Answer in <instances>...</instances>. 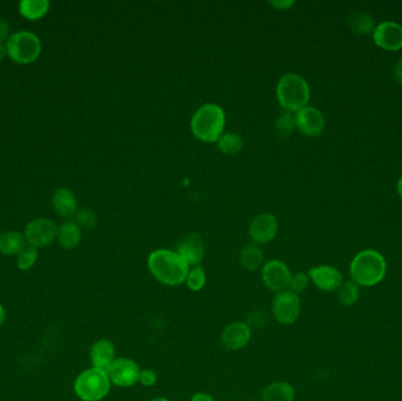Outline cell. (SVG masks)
Instances as JSON below:
<instances>
[{
    "instance_id": "f546056e",
    "label": "cell",
    "mask_w": 402,
    "mask_h": 401,
    "mask_svg": "<svg viewBox=\"0 0 402 401\" xmlns=\"http://www.w3.org/2000/svg\"><path fill=\"white\" fill-rule=\"evenodd\" d=\"M309 276L307 273L298 272L296 274H292L291 281H289V291L299 294L301 292H304L307 288L309 284Z\"/></svg>"
},
{
    "instance_id": "277c9868",
    "label": "cell",
    "mask_w": 402,
    "mask_h": 401,
    "mask_svg": "<svg viewBox=\"0 0 402 401\" xmlns=\"http://www.w3.org/2000/svg\"><path fill=\"white\" fill-rule=\"evenodd\" d=\"M385 258L373 250L362 251L354 257L351 262V276L354 283L364 288L379 284L386 276Z\"/></svg>"
},
{
    "instance_id": "f1b7e54d",
    "label": "cell",
    "mask_w": 402,
    "mask_h": 401,
    "mask_svg": "<svg viewBox=\"0 0 402 401\" xmlns=\"http://www.w3.org/2000/svg\"><path fill=\"white\" fill-rule=\"evenodd\" d=\"M38 259V250L33 246H26L19 254L17 259L18 269L22 271H29L35 266V261Z\"/></svg>"
},
{
    "instance_id": "5bb4252c",
    "label": "cell",
    "mask_w": 402,
    "mask_h": 401,
    "mask_svg": "<svg viewBox=\"0 0 402 401\" xmlns=\"http://www.w3.org/2000/svg\"><path fill=\"white\" fill-rule=\"evenodd\" d=\"M177 253L185 260L190 267L200 265L205 257V244L198 233H190L180 239L177 245Z\"/></svg>"
},
{
    "instance_id": "8d00e7d4",
    "label": "cell",
    "mask_w": 402,
    "mask_h": 401,
    "mask_svg": "<svg viewBox=\"0 0 402 401\" xmlns=\"http://www.w3.org/2000/svg\"><path fill=\"white\" fill-rule=\"evenodd\" d=\"M394 77L395 79L398 80V83L402 85V57L399 59L398 63L395 65Z\"/></svg>"
},
{
    "instance_id": "4dcf8cb0",
    "label": "cell",
    "mask_w": 402,
    "mask_h": 401,
    "mask_svg": "<svg viewBox=\"0 0 402 401\" xmlns=\"http://www.w3.org/2000/svg\"><path fill=\"white\" fill-rule=\"evenodd\" d=\"M97 221H98L97 214L90 211V210H81L79 212H77L76 223L79 225L80 228H95V225H97Z\"/></svg>"
},
{
    "instance_id": "d4e9b609",
    "label": "cell",
    "mask_w": 402,
    "mask_h": 401,
    "mask_svg": "<svg viewBox=\"0 0 402 401\" xmlns=\"http://www.w3.org/2000/svg\"><path fill=\"white\" fill-rule=\"evenodd\" d=\"M218 148L225 155H236L239 153L243 148V138L236 133L228 132L223 133V136L216 141Z\"/></svg>"
},
{
    "instance_id": "b9f144b4",
    "label": "cell",
    "mask_w": 402,
    "mask_h": 401,
    "mask_svg": "<svg viewBox=\"0 0 402 401\" xmlns=\"http://www.w3.org/2000/svg\"><path fill=\"white\" fill-rule=\"evenodd\" d=\"M252 401H262V400H252Z\"/></svg>"
},
{
    "instance_id": "ab89813d",
    "label": "cell",
    "mask_w": 402,
    "mask_h": 401,
    "mask_svg": "<svg viewBox=\"0 0 402 401\" xmlns=\"http://www.w3.org/2000/svg\"><path fill=\"white\" fill-rule=\"evenodd\" d=\"M398 194L399 197L401 198L402 200V177L401 178L399 179L398 182Z\"/></svg>"
},
{
    "instance_id": "3957f363",
    "label": "cell",
    "mask_w": 402,
    "mask_h": 401,
    "mask_svg": "<svg viewBox=\"0 0 402 401\" xmlns=\"http://www.w3.org/2000/svg\"><path fill=\"white\" fill-rule=\"evenodd\" d=\"M311 91L307 81L296 73H286L277 85V99L284 112L296 113L307 107Z\"/></svg>"
},
{
    "instance_id": "484cf974",
    "label": "cell",
    "mask_w": 402,
    "mask_h": 401,
    "mask_svg": "<svg viewBox=\"0 0 402 401\" xmlns=\"http://www.w3.org/2000/svg\"><path fill=\"white\" fill-rule=\"evenodd\" d=\"M359 285L355 284L353 281H346L341 285V288H339V301L344 306H353L359 300Z\"/></svg>"
},
{
    "instance_id": "9c48e42d",
    "label": "cell",
    "mask_w": 402,
    "mask_h": 401,
    "mask_svg": "<svg viewBox=\"0 0 402 401\" xmlns=\"http://www.w3.org/2000/svg\"><path fill=\"white\" fill-rule=\"evenodd\" d=\"M262 278L266 288L275 293H280L289 290L292 273L284 261L273 259L262 266Z\"/></svg>"
},
{
    "instance_id": "cb8c5ba5",
    "label": "cell",
    "mask_w": 402,
    "mask_h": 401,
    "mask_svg": "<svg viewBox=\"0 0 402 401\" xmlns=\"http://www.w3.org/2000/svg\"><path fill=\"white\" fill-rule=\"evenodd\" d=\"M347 25L352 32L357 34H368L374 31V20L364 12H352L347 18Z\"/></svg>"
},
{
    "instance_id": "60d3db41",
    "label": "cell",
    "mask_w": 402,
    "mask_h": 401,
    "mask_svg": "<svg viewBox=\"0 0 402 401\" xmlns=\"http://www.w3.org/2000/svg\"><path fill=\"white\" fill-rule=\"evenodd\" d=\"M151 401H171L168 400L167 398H156V399H152Z\"/></svg>"
},
{
    "instance_id": "603a6c76",
    "label": "cell",
    "mask_w": 402,
    "mask_h": 401,
    "mask_svg": "<svg viewBox=\"0 0 402 401\" xmlns=\"http://www.w3.org/2000/svg\"><path fill=\"white\" fill-rule=\"evenodd\" d=\"M49 8V0H23L19 4L20 15L29 20L40 19Z\"/></svg>"
},
{
    "instance_id": "d6a6232c",
    "label": "cell",
    "mask_w": 402,
    "mask_h": 401,
    "mask_svg": "<svg viewBox=\"0 0 402 401\" xmlns=\"http://www.w3.org/2000/svg\"><path fill=\"white\" fill-rule=\"evenodd\" d=\"M158 382V375L156 371H153L151 368H145L140 370V375H139V382L145 387H152L156 385Z\"/></svg>"
},
{
    "instance_id": "44dd1931",
    "label": "cell",
    "mask_w": 402,
    "mask_h": 401,
    "mask_svg": "<svg viewBox=\"0 0 402 401\" xmlns=\"http://www.w3.org/2000/svg\"><path fill=\"white\" fill-rule=\"evenodd\" d=\"M239 260L243 269L255 272L262 266L264 252L257 244H247L240 251Z\"/></svg>"
},
{
    "instance_id": "ba28073f",
    "label": "cell",
    "mask_w": 402,
    "mask_h": 401,
    "mask_svg": "<svg viewBox=\"0 0 402 401\" xmlns=\"http://www.w3.org/2000/svg\"><path fill=\"white\" fill-rule=\"evenodd\" d=\"M106 372L111 384L115 386L132 387L139 382L140 368L134 360L125 356L115 358Z\"/></svg>"
},
{
    "instance_id": "836d02e7",
    "label": "cell",
    "mask_w": 402,
    "mask_h": 401,
    "mask_svg": "<svg viewBox=\"0 0 402 401\" xmlns=\"http://www.w3.org/2000/svg\"><path fill=\"white\" fill-rule=\"evenodd\" d=\"M10 26L5 19H0V42L10 39Z\"/></svg>"
},
{
    "instance_id": "30bf717a",
    "label": "cell",
    "mask_w": 402,
    "mask_h": 401,
    "mask_svg": "<svg viewBox=\"0 0 402 401\" xmlns=\"http://www.w3.org/2000/svg\"><path fill=\"white\" fill-rule=\"evenodd\" d=\"M58 226L54 221L46 218L32 220L25 228V239L30 246L45 247L57 238Z\"/></svg>"
},
{
    "instance_id": "d590c367",
    "label": "cell",
    "mask_w": 402,
    "mask_h": 401,
    "mask_svg": "<svg viewBox=\"0 0 402 401\" xmlns=\"http://www.w3.org/2000/svg\"><path fill=\"white\" fill-rule=\"evenodd\" d=\"M271 5H273L274 8H278V10H289V8H292L293 5H294V1H291V0L271 1Z\"/></svg>"
},
{
    "instance_id": "7402d4cb",
    "label": "cell",
    "mask_w": 402,
    "mask_h": 401,
    "mask_svg": "<svg viewBox=\"0 0 402 401\" xmlns=\"http://www.w3.org/2000/svg\"><path fill=\"white\" fill-rule=\"evenodd\" d=\"M26 239L19 232L8 231L0 235V254L18 255L26 247Z\"/></svg>"
},
{
    "instance_id": "83f0119b",
    "label": "cell",
    "mask_w": 402,
    "mask_h": 401,
    "mask_svg": "<svg viewBox=\"0 0 402 401\" xmlns=\"http://www.w3.org/2000/svg\"><path fill=\"white\" fill-rule=\"evenodd\" d=\"M206 281H207V276H206L205 269H202L200 265L194 266L188 269L185 284L191 291L199 292L205 288Z\"/></svg>"
},
{
    "instance_id": "7a4b0ae2",
    "label": "cell",
    "mask_w": 402,
    "mask_h": 401,
    "mask_svg": "<svg viewBox=\"0 0 402 401\" xmlns=\"http://www.w3.org/2000/svg\"><path fill=\"white\" fill-rule=\"evenodd\" d=\"M225 112L216 104H205L199 107L191 119V131L198 141L216 143L225 129Z\"/></svg>"
},
{
    "instance_id": "8992f818",
    "label": "cell",
    "mask_w": 402,
    "mask_h": 401,
    "mask_svg": "<svg viewBox=\"0 0 402 401\" xmlns=\"http://www.w3.org/2000/svg\"><path fill=\"white\" fill-rule=\"evenodd\" d=\"M6 52L12 61L26 65L38 59L42 52V42L35 34L20 31L12 34L6 42Z\"/></svg>"
},
{
    "instance_id": "4fadbf2b",
    "label": "cell",
    "mask_w": 402,
    "mask_h": 401,
    "mask_svg": "<svg viewBox=\"0 0 402 401\" xmlns=\"http://www.w3.org/2000/svg\"><path fill=\"white\" fill-rule=\"evenodd\" d=\"M278 233V220L271 213L255 217L248 228V235L253 244L264 245L272 242Z\"/></svg>"
},
{
    "instance_id": "2e32d148",
    "label": "cell",
    "mask_w": 402,
    "mask_h": 401,
    "mask_svg": "<svg viewBox=\"0 0 402 401\" xmlns=\"http://www.w3.org/2000/svg\"><path fill=\"white\" fill-rule=\"evenodd\" d=\"M308 276L312 283L323 292L338 291L344 284L341 272L333 266H315L309 269Z\"/></svg>"
},
{
    "instance_id": "ffe728a7",
    "label": "cell",
    "mask_w": 402,
    "mask_h": 401,
    "mask_svg": "<svg viewBox=\"0 0 402 401\" xmlns=\"http://www.w3.org/2000/svg\"><path fill=\"white\" fill-rule=\"evenodd\" d=\"M57 239L65 250H72L81 242V228L76 221H65L58 228Z\"/></svg>"
},
{
    "instance_id": "d6986e66",
    "label": "cell",
    "mask_w": 402,
    "mask_h": 401,
    "mask_svg": "<svg viewBox=\"0 0 402 401\" xmlns=\"http://www.w3.org/2000/svg\"><path fill=\"white\" fill-rule=\"evenodd\" d=\"M294 398V387L286 382H271L262 393V401H293Z\"/></svg>"
},
{
    "instance_id": "52a82bcc",
    "label": "cell",
    "mask_w": 402,
    "mask_h": 401,
    "mask_svg": "<svg viewBox=\"0 0 402 401\" xmlns=\"http://www.w3.org/2000/svg\"><path fill=\"white\" fill-rule=\"evenodd\" d=\"M301 301L299 295L293 292L277 293L272 301V315L281 325H292L299 318Z\"/></svg>"
},
{
    "instance_id": "e575fe53",
    "label": "cell",
    "mask_w": 402,
    "mask_h": 401,
    "mask_svg": "<svg viewBox=\"0 0 402 401\" xmlns=\"http://www.w3.org/2000/svg\"><path fill=\"white\" fill-rule=\"evenodd\" d=\"M191 401H216V399L211 394L205 393V392H198V393L194 394L193 397L191 398Z\"/></svg>"
},
{
    "instance_id": "ac0fdd59",
    "label": "cell",
    "mask_w": 402,
    "mask_h": 401,
    "mask_svg": "<svg viewBox=\"0 0 402 401\" xmlns=\"http://www.w3.org/2000/svg\"><path fill=\"white\" fill-rule=\"evenodd\" d=\"M52 205H54V211L63 218H71L77 214L78 203H77L76 196L70 189H64V187L58 189L52 198Z\"/></svg>"
},
{
    "instance_id": "1f68e13d",
    "label": "cell",
    "mask_w": 402,
    "mask_h": 401,
    "mask_svg": "<svg viewBox=\"0 0 402 401\" xmlns=\"http://www.w3.org/2000/svg\"><path fill=\"white\" fill-rule=\"evenodd\" d=\"M268 319L270 317L264 310H255V312H252L250 315H248L246 322L250 329L252 327H264V326L267 325Z\"/></svg>"
},
{
    "instance_id": "9a60e30c",
    "label": "cell",
    "mask_w": 402,
    "mask_h": 401,
    "mask_svg": "<svg viewBox=\"0 0 402 401\" xmlns=\"http://www.w3.org/2000/svg\"><path fill=\"white\" fill-rule=\"evenodd\" d=\"M252 329L246 322H234L225 327L221 333V345L227 351H239L248 345Z\"/></svg>"
},
{
    "instance_id": "5b68a950",
    "label": "cell",
    "mask_w": 402,
    "mask_h": 401,
    "mask_svg": "<svg viewBox=\"0 0 402 401\" xmlns=\"http://www.w3.org/2000/svg\"><path fill=\"white\" fill-rule=\"evenodd\" d=\"M107 372L91 368L81 372L74 382V393L81 401H100L111 390Z\"/></svg>"
},
{
    "instance_id": "f35d334b",
    "label": "cell",
    "mask_w": 402,
    "mask_h": 401,
    "mask_svg": "<svg viewBox=\"0 0 402 401\" xmlns=\"http://www.w3.org/2000/svg\"><path fill=\"white\" fill-rule=\"evenodd\" d=\"M8 54L6 52V46L3 44V42H0V61H3L5 57V54Z\"/></svg>"
},
{
    "instance_id": "8fae6325",
    "label": "cell",
    "mask_w": 402,
    "mask_h": 401,
    "mask_svg": "<svg viewBox=\"0 0 402 401\" xmlns=\"http://www.w3.org/2000/svg\"><path fill=\"white\" fill-rule=\"evenodd\" d=\"M294 119L296 129L301 134L309 138L320 136L325 129V118L315 107H306L303 110L298 111Z\"/></svg>"
},
{
    "instance_id": "4316f807",
    "label": "cell",
    "mask_w": 402,
    "mask_h": 401,
    "mask_svg": "<svg viewBox=\"0 0 402 401\" xmlns=\"http://www.w3.org/2000/svg\"><path fill=\"white\" fill-rule=\"evenodd\" d=\"M296 129L294 116L289 112H284L275 121V133L280 139H287L292 136Z\"/></svg>"
},
{
    "instance_id": "74e56055",
    "label": "cell",
    "mask_w": 402,
    "mask_h": 401,
    "mask_svg": "<svg viewBox=\"0 0 402 401\" xmlns=\"http://www.w3.org/2000/svg\"><path fill=\"white\" fill-rule=\"evenodd\" d=\"M5 320H6V310H5L4 306L0 304V327L4 325Z\"/></svg>"
},
{
    "instance_id": "6da1fadb",
    "label": "cell",
    "mask_w": 402,
    "mask_h": 401,
    "mask_svg": "<svg viewBox=\"0 0 402 401\" xmlns=\"http://www.w3.org/2000/svg\"><path fill=\"white\" fill-rule=\"evenodd\" d=\"M147 267L160 284L180 286L185 284L190 266L175 251L156 250L148 255Z\"/></svg>"
},
{
    "instance_id": "e0dca14e",
    "label": "cell",
    "mask_w": 402,
    "mask_h": 401,
    "mask_svg": "<svg viewBox=\"0 0 402 401\" xmlns=\"http://www.w3.org/2000/svg\"><path fill=\"white\" fill-rule=\"evenodd\" d=\"M92 368L107 371L115 360V346L110 339H99L90 348Z\"/></svg>"
},
{
    "instance_id": "7c38bea8",
    "label": "cell",
    "mask_w": 402,
    "mask_h": 401,
    "mask_svg": "<svg viewBox=\"0 0 402 401\" xmlns=\"http://www.w3.org/2000/svg\"><path fill=\"white\" fill-rule=\"evenodd\" d=\"M373 40L380 49L399 51L402 49V26L394 22H383L373 31Z\"/></svg>"
}]
</instances>
